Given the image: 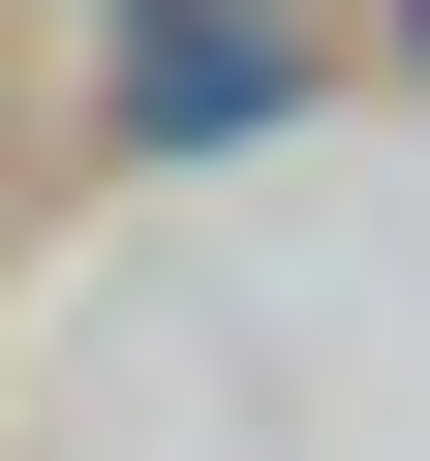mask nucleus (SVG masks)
Returning <instances> with one entry per match:
<instances>
[{
  "instance_id": "obj_1",
  "label": "nucleus",
  "mask_w": 430,
  "mask_h": 461,
  "mask_svg": "<svg viewBox=\"0 0 430 461\" xmlns=\"http://www.w3.org/2000/svg\"><path fill=\"white\" fill-rule=\"evenodd\" d=\"M277 93H308V62L246 32V0H154V32H123V123H154V154H246Z\"/></svg>"
}]
</instances>
